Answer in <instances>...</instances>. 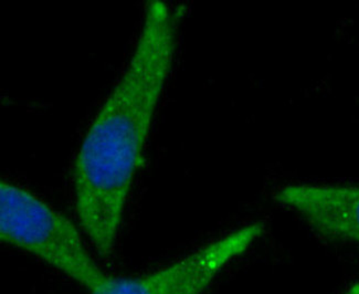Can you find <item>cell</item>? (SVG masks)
<instances>
[{
	"label": "cell",
	"instance_id": "4",
	"mask_svg": "<svg viewBox=\"0 0 359 294\" xmlns=\"http://www.w3.org/2000/svg\"><path fill=\"white\" fill-rule=\"evenodd\" d=\"M322 239L359 245V185L291 184L274 194Z\"/></svg>",
	"mask_w": 359,
	"mask_h": 294
},
{
	"label": "cell",
	"instance_id": "1",
	"mask_svg": "<svg viewBox=\"0 0 359 294\" xmlns=\"http://www.w3.org/2000/svg\"><path fill=\"white\" fill-rule=\"evenodd\" d=\"M182 11L146 5L135 49L100 107L76 154L74 206L82 232L102 259L112 257L154 115L172 70Z\"/></svg>",
	"mask_w": 359,
	"mask_h": 294
},
{
	"label": "cell",
	"instance_id": "2",
	"mask_svg": "<svg viewBox=\"0 0 359 294\" xmlns=\"http://www.w3.org/2000/svg\"><path fill=\"white\" fill-rule=\"evenodd\" d=\"M0 238L91 293L105 291L115 281L92 258L70 219L29 190L5 180L0 184Z\"/></svg>",
	"mask_w": 359,
	"mask_h": 294
},
{
	"label": "cell",
	"instance_id": "3",
	"mask_svg": "<svg viewBox=\"0 0 359 294\" xmlns=\"http://www.w3.org/2000/svg\"><path fill=\"white\" fill-rule=\"evenodd\" d=\"M263 230L262 222L245 225L151 274L115 279L109 289L92 294H203L230 262L262 236Z\"/></svg>",
	"mask_w": 359,
	"mask_h": 294
},
{
	"label": "cell",
	"instance_id": "5",
	"mask_svg": "<svg viewBox=\"0 0 359 294\" xmlns=\"http://www.w3.org/2000/svg\"><path fill=\"white\" fill-rule=\"evenodd\" d=\"M341 294H359V279H357L356 281L353 282V283H351L345 291L341 292Z\"/></svg>",
	"mask_w": 359,
	"mask_h": 294
}]
</instances>
